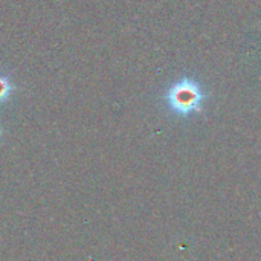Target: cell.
<instances>
[{"mask_svg": "<svg viewBox=\"0 0 261 261\" xmlns=\"http://www.w3.org/2000/svg\"><path fill=\"white\" fill-rule=\"evenodd\" d=\"M164 99L173 115L188 118L202 110L206 93L193 76H182L167 89Z\"/></svg>", "mask_w": 261, "mask_h": 261, "instance_id": "1", "label": "cell"}, {"mask_svg": "<svg viewBox=\"0 0 261 261\" xmlns=\"http://www.w3.org/2000/svg\"><path fill=\"white\" fill-rule=\"evenodd\" d=\"M14 90H15V87L12 84L11 75L3 72V70H0V107L11 99Z\"/></svg>", "mask_w": 261, "mask_h": 261, "instance_id": "2", "label": "cell"}, {"mask_svg": "<svg viewBox=\"0 0 261 261\" xmlns=\"http://www.w3.org/2000/svg\"><path fill=\"white\" fill-rule=\"evenodd\" d=\"M0 138H2V125H0Z\"/></svg>", "mask_w": 261, "mask_h": 261, "instance_id": "3", "label": "cell"}]
</instances>
